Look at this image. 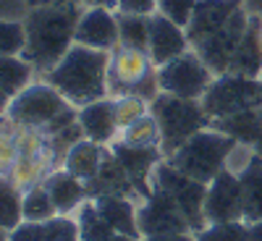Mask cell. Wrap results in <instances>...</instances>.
Instances as JSON below:
<instances>
[{"instance_id":"obj_1","label":"cell","mask_w":262,"mask_h":241,"mask_svg":"<svg viewBox=\"0 0 262 241\" xmlns=\"http://www.w3.org/2000/svg\"><path fill=\"white\" fill-rule=\"evenodd\" d=\"M84 3H63V6H37L24 11L27 48L21 53L37 79L45 76L53 65L76 45V27L81 18Z\"/></svg>"},{"instance_id":"obj_2","label":"cell","mask_w":262,"mask_h":241,"mask_svg":"<svg viewBox=\"0 0 262 241\" xmlns=\"http://www.w3.org/2000/svg\"><path fill=\"white\" fill-rule=\"evenodd\" d=\"M42 79L50 81L74 107H84L111 97V53L74 45Z\"/></svg>"},{"instance_id":"obj_3","label":"cell","mask_w":262,"mask_h":241,"mask_svg":"<svg viewBox=\"0 0 262 241\" xmlns=\"http://www.w3.org/2000/svg\"><path fill=\"white\" fill-rule=\"evenodd\" d=\"M6 116L18 128L53 134V131L79 121V107H74L50 81L34 79L27 90H21L11 100Z\"/></svg>"},{"instance_id":"obj_4","label":"cell","mask_w":262,"mask_h":241,"mask_svg":"<svg viewBox=\"0 0 262 241\" xmlns=\"http://www.w3.org/2000/svg\"><path fill=\"white\" fill-rule=\"evenodd\" d=\"M236 144L238 142L233 137L207 126L202 131H196L186 144H181L165 160L176 170H181L184 176H189L194 181H202V184H210L217 173L226 170V163H228Z\"/></svg>"},{"instance_id":"obj_5","label":"cell","mask_w":262,"mask_h":241,"mask_svg":"<svg viewBox=\"0 0 262 241\" xmlns=\"http://www.w3.org/2000/svg\"><path fill=\"white\" fill-rule=\"evenodd\" d=\"M152 116L160 123V134H163V155H173L181 144H186L196 131H202L212 123L207 111L202 107V100H181L160 92L152 100Z\"/></svg>"},{"instance_id":"obj_6","label":"cell","mask_w":262,"mask_h":241,"mask_svg":"<svg viewBox=\"0 0 262 241\" xmlns=\"http://www.w3.org/2000/svg\"><path fill=\"white\" fill-rule=\"evenodd\" d=\"M111 97L118 95H139L144 100H155L160 95L158 65L152 63L147 50H134L118 45L111 53Z\"/></svg>"},{"instance_id":"obj_7","label":"cell","mask_w":262,"mask_h":241,"mask_svg":"<svg viewBox=\"0 0 262 241\" xmlns=\"http://www.w3.org/2000/svg\"><path fill=\"white\" fill-rule=\"evenodd\" d=\"M60 168V158L53 149V142L45 131H32V128H21V139H18V158L8 173V179L27 191L37 184H42L50 173Z\"/></svg>"},{"instance_id":"obj_8","label":"cell","mask_w":262,"mask_h":241,"mask_svg":"<svg viewBox=\"0 0 262 241\" xmlns=\"http://www.w3.org/2000/svg\"><path fill=\"white\" fill-rule=\"evenodd\" d=\"M202 107L212 121L236 116L249 107H262V84L259 79L238 76V74H221L210 84L207 95L202 97Z\"/></svg>"},{"instance_id":"obj_9","label":"cell","mask_w":262,"mask_h":241,"mask_svg":"<svg viewBox=\"0 0 262 241\" xmlns=\"http://www.w3.org/2000/svg\"><path fill=\"white\" fill-rule=\"evenodd\" d=\"M215 81L212 69L200 58L196 50H189L158 69V84L160 92L181 97V100H202Z\"/></svg>"},{"instance_id":"obj_10","label":"cell","mask_w":262,"mask_h":241,"mask_svg":"<svg viewBox=\"0 0 262 241\" xmlns=\"http://www.w3.org/2000/svg\"><path fill=\"white\" fill-rule=\"evenodd\" d=\"M152 186H160L163 191H168L176 205L184 210L186 221L191 223V231L200 233L207 221H205V194H207V184L194 181L189 176H184L181 170H176L168 160H160L155 173H152Z\"/></svg>"},{"instance_id":"obj_11","label":"cell","mask_w":262,"mask_h":241,"mask_svg":"<svg viewBox=\"0 0 262 241\" xmlns=\"http://www.w3.org/2000/svg\"><path fill=\"white\" fill-rule=\"evenodd\" d=\"M137 223H139L142 238L144 236H160V233H194L184 210L160 186H152L149 196L139 205Z\"/></svg>"},{"instance_id":"obj_12","label":"cell","mask_w":262,"mask_h":241,"mask_svg":"<svg viewBox=\"0 0 262 241\" xmlns=\"http://www.w3.org/2000/svg\"><path fill=\"white\" fill-rule=\"evenodd\" d=\"M205 221L210 223H233L244 221V194L242 181L228 168L207 184L205 194Z\"/></svg>"},{"instance_id":"obj_13","label":"cell","mask_w":262,"mask_h":241,"mask_svg":"<svg viewBox=\"0 0 262 241\" xmlns=\"http://www.w3.org/2000/svg\"><path fill=\"white\" fill-rule=\"evenodd\" d=\"M76 45L113 53L121 45V29H118V11L100 8V6H84L79 27H76Z\"/></svg>"},{"instance_id":"obj_14","label":"cell","mask_w":262,"mask_h":241,"mask_svg":"<svg viewBox=\"0 0 262 241\" xmlns=\"http://www.w3.org/2000/svg\"><path fill=\"white\" fill-rule=\"evenodd\" d=\"M189 50H191V42H189V34L184 27L173 24L170 18H165L160 13L149 16V48H147V53L158 69L170 60H176L179 55H184Z\"/></svg>"},{"instance_id":"obj_15","label":"cell","mask_w":262,"mask_h":241,"mask_svg":"<svg viewBox=\"0 0 262 241\" xmlns=\"http://www.w3.org/2000/svg\"><path fill=\"white\" fill-rule=\"evenodd\" d=\"M107 147L113 149V155H116V158L121 160V165L126 168L128 179L134 181L139 196H142V200H147L149 191H152V173H155V168H158L160 160H165L163 149H160V147L137 149V147H126V144H121L118 139H116L113 144H107Z\"/></svg>"},{"instance_id":"obj_16","label":"cell","mask_w":262,"mask_h":241,"mask_svg":"<svg viewBox=\"0 0 262 241\" xmlns=\"http://www.w3.org/2000/svg\"><path fill=\"white\" fill-rule=\"evenodd\" d=\"M79 123L86 139H92L97 144H113L121 134L118 121H116V100L102 97L97 102H90L79 107Z\"/></svg>"},{"instance_id":"obj_17","label":"cell","mask_w":262,"mask_h":241,"mask_svg":"<svg viewBox=\"0 0 262 241\" xmlns=\"http://www.w3.org/2000/svg\"><path fill=\"white\" fill-rule=\"evenodd\" d=\"M42 186H45L48 194L53 196V202L58 207V215H71V212H76L86 200H90L86 184L81 179L71 176L66 168H55L50 176L42 181Z\"/></svg>"},{"instance_id":"obj_18","label":"cell","mask_w":262,"mask_h":241,"mask_svg":"<svg viewBox=\"0 0 262 241\" xmlns=\"http://www.w3.org/2000/svg\"><path fill=\"white\" fill-rule=\"evenodd\" d=\"M86 191H90V200H92V196H102V194H116V196H128V200H134V196L139 194L134 181L128 179L126 168L113 155L111 147H107V152H105V160H102L100 173L90 184H86Z\"/></svg>"},{"instance_id":"obj_19","label":"cell","mask_w":262,"mask_h":241,"mask_svg":"<svg viewBox=\"0 0 262 241\" xmlns=\"http://www.w3.org/2000/svg\"><path fill=\"white\" fill-rule=\"evenodd\" d=\"M228 74L249 76V79L262 76V18L259 16H252L249 29H247L244 39L238 42V48L233 53Z\"/></svg>"},{"instance_id":"obj_20","label":"cell","mask_w":262,"mask_h":241,"mask_svg":"<svg viewBox=\"0 0 262 241\" xmlns=\"http://www.w3.org/2000/svg\"><path fill=\"white\" fill-rule=\"evenodd\" d=\"M92 202H95L97 212L105 217V223L116 233H128V236L142 238L139 223H137L139 205L134 200H128V196H116V194H102V196H92Z\"/></svg>"},{"instance_id":"obj_21","label":"cell","mask_w":262,"mask_h":241,"mask_svg":"<svg viewBox=\"0 0 262 241\" xmlns=\"http://www.w3.org/2000/svg\"><path fill=\"white\" fill-rule=\"evenodd\" d=\"M105 152H107L105 144H97V142H92V139H81V142H76V144L69 149V155L63 158V165H60V168H66L71 176L81 179L84 184H90L97 173H100V168H102Z\"/></svg>"},{"instance_id":"obj_22","label":"cell","mask_w":262,"mask_h":241,"mask_svg":"<svg viewBox=\"0 0 262 241\" xmlns=\"http://www.w3.org/2000/svg\"><path fill=\"white\" fill-rule=\"evenodd\" d=\"M210 126L217 128V131H223V134H228V137H233L238 144L254 147L257 139L262 137V107H249V111H242L236 116L217 118Z\"/></svg>"},{"instance_id":"obj_23","label":"cell","mask_w":262,"mask_h":241,"mask_svg":"<svg viewBox=\"0 0 262 241\" xmlns=\"http://www.w3.org/2000/svg\"><path fill=\"white\" fill-rule=\"evenodd\" d=\"M244 194V223H259L262 221V160L254 158L247 163V168L238 173Z\"/></svg>"},{"instance_id":"obj_24","label":"cell","mask_w":262,"mask_h":241,"mask_svg":"<svg viewBox=\"0 0 262 241\" xmlns=\"http://www.w3.org/2000/svg\"><path fill=\"white\" fill-rule=\"evenodd\" d=\"M34 79V69L21 55H0V86L11 95V100L21 90H27Z\"/></svg>"},{"instance_id":"obj_25","label":"cell","mask_w":262,"mask_h":241,"mask_svg":"<svg viewBox=\"0 0 262 241\" xmlns=\"http://www.w3.org/2000/svg\"><path fill=\"white\" fill-rule=\"evenodd\" d=\"M118 142L126 147H137V149H152V147H160L163 144V134H160V123L158 118L152 116V111L147 116H142L139 121H134L131 126H126Z\"/></svg>"},{"instance_id":"obj_26","label":"cell","mask_w":262,"mask_h":241,"mask_svg":"<svg viewBox=\"0 0 262 241\" xmlns=\"http://www.w3.org/2000/svg\"><path fill=\"white\" fill-rule=\"evenodd\" d=\"M24 223V191L8 176H0V226L13 231Z\"/></svg>"},{"instance_id":"obj_27","label":"cell","mask_w":262,"mask_h":241,"mask_svg":"<svg viewBox=\"0 0 262 241\" xmlns=\"http://www.w3.org/2000/svg\"><path fill=\"white\" fill-rule=\"evenodd\" d=\"M76 223H79V238L81 241H107L116 231L105 223V217L97 212L95 202L86 200L76 210Z\"/></svg>"},{"instance_id":"obj_28","label":"cell","mask_w":262,"mask_h":241,"mask_svg":"<svg viewBox=\"0 0 262 241\" xmlns=\"http://www.w3.org/2000/svg\"><path fill=\"white\" fill-rule=\"evenodd\" d=\"M118 29H121V45L147 50L149 48V16L134 13H118Z\"/></svg>"},{"instance_id":"obj_29","label":"cell","mask_w":262,"mask_h":241,"mask_svg":"<svg viewBox=\"0 0 262 241\" xmlns=\"http://www.w3.org/2000/svg\"><path fill=\"white\" fill-rule=\"evenodd\" d=\"M58 215V207L53 202V196L48 194V189L37 184L32 189L24 191V221H32V223H45L50 217Z\"/></svg>"},{"instance_id":"obj_30","label":"cell","mask_w":262,"mask_h":241,"mask_svg":"<svg viewBox=\"0 0 262 241\" xmlns=\"http://www.w3.org/2000/svg\"><path fill=\"white\" fill-rule=\"evenodd\" d=\"M27 48L24 18H0V55H21Z\"/></svg>"},{"instance_id":"obj_31","label":"cell","mask_w":262,"mask_h":241,"mask_svg":"<svg viewBox=\"0 0 262 241\" xmlns=\"http://www.w3.org/2000/svg\"><path fill=\"white\" fill-rule=\"evenodd\" d=\"M113 100H116V121H118L121 131L152 111V102L139 97V95H118Z\"/></svg>"},{"instance_id":"obj_32","label":"cell","mask_w":262,"mask_h":241,"mask_svg":"<svg viewBox=\"0 0 262 241\" xmlns=\"http://www.w3.org/2000/svg\"><path fill=\"white\" fill-rule=\"evenodd\" d=\"M249 223L233 221V223H210L200 233H194V241H244Z\"/></svg>"},{"instance_id":"obj_33","label":"cell","mask_w":262,"mask_h":241,"mask_svg":"<svg viewBox=\"0 0 262 241\" xmlns=\"http://www.w3.org/2000/svg\"><path fill=\"white\" fill-rule=\"evenodd\" d=\"M18 139H21V128L8 121V126L0 131V176H8L18 158Z\"/></svg>"},{"instance_id":"obj_34","label":"cell","mask_w":262,"mask_h":241,"mask_svg":"<svg viewBox=\"0 0 262 241\" xmlns=\"http://www.w3.org/2000/svg\"><path fill=\"white\" fill-rule=\"evenodd\" d=\"M196 3H200V0H158V11L155 13L170 18L173 24H179V27L186 29L194 11H196Z\"/></svg>"},{"instance_id":"obj_35","label":"cell","mask_w":262,"mask_h":241,"mask_svg":"<svg viewBox=\"0 0 262 241\" xmlns=\"http://www.w3.org/2000/svg\"><path fill=\"white\" fill-rule=\"evenodd\" d=\"M8 241H45V223L24 221L13 231H8Z\"/></svg>"},{"instance_id":"obj_36","label":"cell","mask_w":262,"mask_h":241,"mask_svg":"<svg viewBox=\"0 0 262 241\" xmlns=\"http://www.w3.org/2000/svg\"><path fill=\"white\" fill-rule=\"evenodd\" d=\"M118 13H134V16H152L158 11V0H118Z\"/></svg>"},{"instance_id":"obj_37","label":"cell","mask_w":262,"mask_h":241,"mask_svg":"<svg viewBox=\"0 0 262 241\" xmlns=\"http://www.w3.org/2000/svg\"><path fill=\"white\" fill-rule=\"evenodd\" d=\"M142 241H194V233H160V236H144Z\"/></svg>"},{"instance_id":"obj_38","label":"cell","mask_w":262,"mask_h":241,"mask_svg":"<svg viewBox=\"0 0 262 241\" xmlns=\"http://www.w3.org/2000/svg\"><path fill=\"white\" fill-rule=\"evenodd\" d=\"M63 3H84V0H24L27 8H37V6H63Z\"/></svg>"},{"instance_id":"obj_39","label":"cell","mask_w":262,"mask_h":241,"mask_svg":"<svg viewBox=\"0 0 262 241\" xmlns=\"http://www.w3.org/2000/svg\"><path fill=\"white\" fill-rule=\"evenodd\" d=\"M244 241H262V221H259V223H249Z\"/></svg>"},{"instance_id":"obj_40","label":"cell","mask_w":262,"mask_h":241,"mask_svg":"<svg viewBox=\"0 0 262 241\" xmlns=\"http://www.w3.org/2000/svg\"><path fill=\"white\" fill-rule=\"evenodd\" d=\"M244 8H247L252 16H259V18H262V0H244Z\"/></svg>"},{"instance_id":"obj_41","label":"cell","mask_w":262,"mask_h":241,"mask_svg":"<svg viewBox=\"0 0 262 241\" xmlns=\"http://www.w3.org/2000/svg\"><path fill=\"white\" fill-rule=\"evenodd\" d=\"M84 6H100V8H118V0H84Z\"/></svg>"},{"instance_id":"obj_42","label":"cell","mask_w":262,"mask_h":241,"mask_svg":"<svg viewBox=\"0 0 262 241\" xmlns=\"http://www.w3.org/2000/svg\"><path fill=\"white\" fill-rule=\"evenodd\" d=\"M8 105H11V95L0 86V116H6L8 113Z\"/></svg>"},{"instance_id":"obj_43","label":"cell","mask_w":262,"mask_h":241,"mask_svg":"<svg viewBox=\"0 0 262 241\" xmlns=\"http://www.w3.org/2000/svg\"><path fill=\"white\" fill-rule=\"evenodd\" d=\"M107 241H142V238H137V236H128V233H113Z\"/></svg>"},{"instance_id":"obj_44","label":"cell","mask_w":262,"mask_h":241,"mask_svg":"<svg viewBox=\"0 0 262 241\" xmlns=\"http://www.w3.org/2000/svg\"><path fill=\"white\" fill-rule=\"evenodd\" d=\"M254 152H257V158L262 160V137L257 139V144H254Z\"/></svg>"},{"instance_id":"obj_45","label":"cell","mask_w":262,"mask_h":241,"mask_svg":"<svg viewBox=\"0 0 262 241\" xmlns=\"http://www.w3.org/2000/svg\"><path fill=\"white\" fill-rule=\"evenodd\" d=\"M8 126V116H0V131H3Z\"/></svg>"},{"instance_id":"obj_46","label":"cell","mask_w":262,"mask_h":241,"mask_svg":"<svg viewBox=\"0 0 262 241\" xmlns=\"http://www.w3.org/2000/svg\"><path fill=\"white\" fill-rule=\"evenodd\" d=\"M0 241H8V231L3 226H0Z\"/></svg>"},{"instance_id":"obj_47","label":"cell","mask_w":262,"mask_h":241,"mask_svg":"<svg viewBox=\"0 0 262 241\" xmlns=\"http://www.w3.org/2000/svg\"><path fill=\"white\" fill-rule=\"evenodd\" d=\"M259 84H262V76H259Z\"/></svg>"}]
</instances>
